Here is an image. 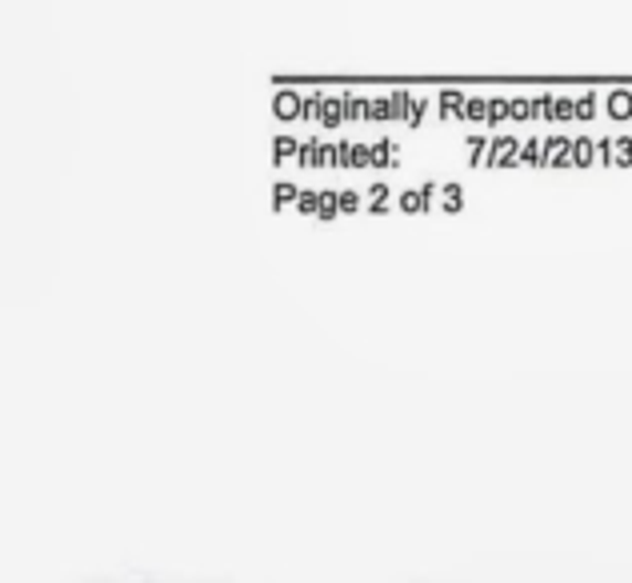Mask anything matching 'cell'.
I'll list each match as a JSON object with an SVG mask.
<instances>
[{"instance_id": "obj_1", "label": "cell", "mask_w": 632, "mask_h": 583, "mask_svg": "<svg viewBox=\"0 0 632 583\" xmlns=\"http://www.w3.org/2000/svg\"><path fill=\"white\" fill-rule=\"evenodd\" d=\"M485 168H520V140L517 136H493Z\"/></svg>"}, {"instance_id": "obj_2", "label": "cell", "mask_w": 632, "mask_h": 583, "mask_svg": "<svg viewBox=\"0 0 632 583\" xmlns=\"http://www.w3.org/2000/svg\"><path fill=\"white\" fill-rule=\"evenodd\" d=\"M464 108H468V96H464L461 88H441V93H436V116H441L444 125L464 120Z\"/></svg>"}, {"instance_id": "obj_3", "label": "cell", "mask_w": 632, "mask_h": 583, "mask_svg": "<svg viewBox=\"0 0 632 583\" xmlns=\"http://www.w3.org/2000/svg\"><path fill=\"white\" fill-rule=\"evenodd\" d=\"M540 168H572V136H545Z\"/></svg>"}, {"instance_id": "obj_4", "label": "cell", "mask_w": 632, "mask_h": 583, "mask_svg": "<svg viewBox=\"0 0 632 583\" xmlns=\"http://www.w3.org/2000/svg\"><path fill=\"white\" fill-rule=\"evenodd\" d=\"M305 105H308V96L288 93L285 84H281V93L273 96V116L276 120H301V116H305Z\"/></svg>"}, {"instance_id": "obj_5", "label": "cell", "mask_w": 632, "mask_h": 583, "mask_svg": "<svg viewBox=\"0 0 632 583\" xmlns=\"http://www.w3.org/2000/svg\"><path fill=\"white\" fill-rule=\"evenodd\" d=\"M604 113H609L612 120H632V93L629 88H612V93L604 96Z\"/></svg>"}, {"instance_id": "obj_6", "label": "cell", "mask_w": 632, "mask_h": 583, "mask_svg": "<svg viewBox=\"0 0 632 583\" xmlns=\"http://www.w3.org/2000/svg\"><path fill=\"white\" fill-rule=\"evenodd\" d=\"M505 120H513V100H508V96H493V100H488V120H485L488 132L501 128Z\"/></svg>"}, {"instance_id": "obj_7", "label": "cell", "mask_w": 632, "mask_h": 583, "mask_svg": "<svg viewBox=\"0 0 632 583\" xmlns=\"http://www.w3.org/2000/svg\"><path fill=\"white\" fill-rule=\"evenodd\" d=\"M540 160H545V136H528L520 145V168H540Z\"/></svg>"}, {"instance_id": "obj_8", "label": "cell", "mask_w": 632, "mask_h": 583, "mask_svg": "<svg viewBox=\"0 0 632 583\" xmlns=\"http://www.w3.org/2000/svg\"><path fill=\"white\" fill-rule=\"evenodd\" d=\"M592 160H597V145L589 136H572V168H592Z\"/></svg>"}, {"instance_id": "obj_9", "label": "cell", "mask_w": 632, "mask_h": 583, "mask_svg": "<svg viewBox=\"0 0 632 583\" xmlns=\"http://www.w3.org/2000/svg\"><path fill=\"white\" fill-rule=\"evenodd\" d=\"M340 100H345V125H365V108H369V100L357 93H340Z\"/></svg>"}, {"instance_id": "obj_10", "label": "cell", "mask_w": 632, "mask_h": 583, "mask_svg": "<svg viewBox=\"0 0 632 583\" xmlns=\"http://www.w3.org/2000/svg\"><path fill=\"white\" fill-rule=\"evenodd\" d=\"M296 197H301V184H293V180L273 184V209H296Z\"/></svg>"}, {"instance_id": "obj_11", "label": "cell", "mask_w": 632, "mask_h": 583, "mask_svg": "<svg viewBox=\"0 0 632 583\" xmlns=\"http://www.w3.org/2000/svg\"><path fill=\"white\" fill-rule=\"evenodd\" d=\"M385 120H392V96L369 100V108H365V125H385Z\"/></svg>"}, {"instance_id": "obj_12", "label": "cell", "mask_w": 632, "mask_h": 583, "mask_svg": "<svg viewBox=\"0 0 632 583\" xmlns=\"http://www.w3.org/2000/svg\"><path fill=\"white\" fill-rule=\"evenodd\" d=\"M397 209L409 212V216H412V212H429V200H424L421 188H404L401 197H397Z\"/></svg>"}, {"instance_id": "obj_13", "label": "cell", "mask_w": 632, "mask_h": 583, "mask_svg": "<svg viewBox=\"0 0 632 583\" xmlns=\"http://www.w3.org/2000/svg\"><path fill=\"white\" fill-rule=\"evenodd\" d=\"M513 120H517V125H528V120H540L537 96H533V100H528V96H517V100H513Z\"/></svg>"}, {"instance_id": "obj_14", "label": "cell", "mask_w": 632, "mask_h": 583, "mask_svg": "<svg viewBox=\"0 0 632 583\" xmlns=\"http://www.w3.org/2000/svg\"><path fill=\"white\" fill-rule=\"evenodd\" d=\"M340 216V192H333V188H320V212H316V220H337Z\"/></svg>"}, {"instance_id": "obj_15", "label": "cell", "mask_w": 632, "mask_h": 583, "mask_svg": "<svg viewBox=\"0 0 632 583\" xmlns=\"http://www.w3.org/2000/svg\"><path fill=\"white\" fill-rule=\"evenodd\" d=\"M488 145H493V136H468V168H485Z\"/></svg>"}, {"instance_id": "obj_16", "label": "cell", "mask_w": 632, "mask_h": 583, "mask_svg": "<svg viewBox=\"0 0 632 583\" xmlns=\"http://www.w3.org/2000/svg\"><path fill=\"white\" fill-rule=\"evenodd\" d=\"M397 160H401V152H397L392 140H380V145L372 148V168H397Z\"/></svg>"}, {"instance_id": "obj_17", "label": "cell", "mask_w": 632, "mask_h": 583, "mask_svg": "<svg viewBox=\"0 0 632 583\" xmlns=\"http://www.w3.org/2000/svg\"><path fill=\"white\" fill-rule=\"evenodd\" d=\"M409 113H412V93L409 88H397V93H392V120H397V125H409Z\"/></svg>"}, {"instance_id": "obj_18", "label": "cell", "mask_w": 632, "mask_h": 583, "mask_svg": "<svg viewBox=\"0 0 632 583\" xmlns=\"http://www.w3.org/2000/svg\"><path fill=\"white\" fill-rule=\"evenodd\" d=\"M301 145H305V140H296V136H276V145H273L276 165H285V160H293L296 152H301Z\"/></svg>"}, {"instance_id": "obj_19", "label": "cell", "mask_w": 632, "mask_h": 583, "mask_svg": "<svg viewBox=\"0 0 632 583\" xmlns=\"http://www.w3.org/2000/svg\"><path fill=\"white\" fill-rule=\"evenodd\" d=\"M441 209L461 212L464 209V188L461 184H441Z\"/></svg>"}, {"instance_id": "obj_20", "label": "cell", "mask_w": 632, "mask_h": 583, "mask_svg": "<svg viewBox=\"0 0 632 583\" xmlns=\"http://www.w3.org/2000/svg\"><path fill=\"white\" fill-rule=\"evenodd\" d=\"M296 212H301V216H316V212H320V192H316V188H301Z\"/></svg>"}, {"instance_id": "obj_21", "label": "cell", "mask_w": 632, "mask_h": 583, "mask_svg": "<svg viewBox=\"0 0 632 583\" xmlns=\"http://www.w3.org/2000/svg\"><path fill=\"white\" fill-rule=\"evenodd\" d=\"M488 120V100L485 96H468V108H464V125H481Z\"/></svg>"}, {"instance_id": "obj_22", "label": "cell", "mask_w": 632, "mask_h": 583, "mask_svg": "<svg viewBox=\"0 0 632 583\" xmlns=\"http://www.w3.org/2000/svg\"><path fill=\"white\" fill-rule=\"evenodd\" d=\"M612 168H632V136H617V148H612Z\"/></svg>"}, {"instance_id": "obj_23", "label": "cell", "mask_w": 632, "mask_h": 583, "mask_svg": "<svg viewBox=\"0 0 632 583\" xmlns=\"http://www.w3.org/2000/svg\"><path fill=\"white\" fill-rule=\"evenodd\" d=\"M597 105H601V96H597V93L580 96V100H577V120H597V113H601Z\"/></svg>"}, {"instance_id": "obj_24", "label": "cell", "mask_w": 632, "mask_h": 583, "mask_svg": "<svg viewBox=\"0 0 632 583\" xmlns=\"http://www.w3.org/2000/svg\"><path fill=\"white\" fill-rule=\"evenodd\" d=\"M348 168H372V148L352 145V152H348Z\"/></svg>"}, {"instance_id": "obj_25", "label": "cell", "mask_w": 632, "mask_h": 583, "mask_svg": "<svg viewBox=\"0 0 632 583\" xmlns=\"http://www.w3.org/2000/svg\"><path fill=\"white\" fill-rule=\"evenodd\" d=\"M424 113H429V96H412L409 128H421V125H424Z\"/></svg>"}, {"instance_id": "obj_26", "label": "cell", "mask_w": 632, "mask_h": 583, "mask_svg": "<svg viewBox=\"0 0 632 583\" xmlns=\"http://www.w3.org/2000/svg\"><path fill=\"white\" fill-rule=\"evenodd\" d=\"M360 209H365L360 192H352V188H340V212H360Z\"/></svg>"}, {"instance_id": "obj_27", "label": "cell", "mask_w": 632, "mask_h": 583, "mask_svg": "<svg viewBox=\"0 0 632 583\" xmlns=\"http://www.w3.org/2000/svg\"><path fill=\"white\" fill-rule=\"evenodd\" d=\"M612 148H617V136H601L597 152H601V165H604V168H612Z\"/></svg>"}, {"instance_id": "obj_28", "label": "cell", "mask_w": 632, "mask_h": 583, "mask_svg": "<svg viewBox=\"0 0 632 583\" xmlns=\"http://www.w3.org/2000/svg\"><path fill=\"white\" fill-rule=\"evenodd\" d=\"M369 212L372 216H385V212H392V204L389 200H369Z\"/></svg>"}, {"instance_id": "obj_29", "label": "cell", "mask_w": 632, "mask_h": 583, "mask_svg": "<svg viewBox=\"0 0 632 583\" xmlns=\"http://www.w3.org/2000/svg\"><path fill=\"white\" fill-rule=\"evenodd\" d=\"M392 192H389V184H372L369 188V200H389Z\"/></svg>"}]
</instances>
